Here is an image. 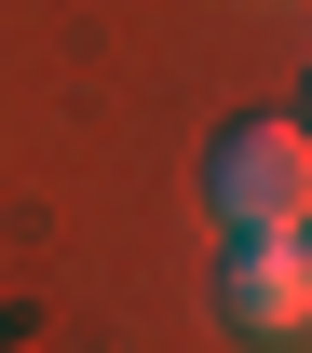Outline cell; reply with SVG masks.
Wrapping results in <instances>:
<instances>
[{
  "label": "cell",
  "mask_w": 312,
  "mask_h": 353,
  "mask_svg": "<svg viewBox=\"0 0 312 353\" xmlns=\"http://www.w3.org/2000/svg\"><path fill=\"white\" fill-rule=\"evenodd\" d=\"M204 218L218 231H299L312 218V136L285 109H231L204 136Z\"/></svg>",
  "instance_id": "obj_1"
},
{
  "label": "cell",
  "mask_w": 312,
  "mask_h": 353,
  "mask_svg": "<svg viewBox=\"0 0 312 353\" xmlns=\"http://www.w3.org/2000/svg\"><path fill=\"white\" fill-rule=\"evenodd\" d=\"M218 326H231V340H299V326H312L299 231H218Z\"/></svg>",
  "instance_id": "obj_2"
},
{
  "label": "cell",
  "mask_w": 312,
  "mask_h": 353,
  "mask_svg": "<svg viewBox=\"0 0 312 353\" xmlns=\"http://www.w3.org/2000/svg\"><path fill=\"white\" fill-rule=\"evenodd\" d=\"M285 123H299V136H312V68H299V109H285Z\"/></svg>",
  "instance_id": "obj_3"
},
{
  "label": "cell",
  "mask_w": 312,
  "mask_h": 353,
  "mask_svg": "<svg viewBox=\"0 0 312 353\" xmlns=\"http://www.w3.org/2000/svg\"><path fill=\"white\" fill-rule=\"evenodd\" d=\"M299 259H312V218H299Z\"/></svg>",
  "instance_id": "obj_4"
}]
</instances>
